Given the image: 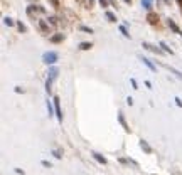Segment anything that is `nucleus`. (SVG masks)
<instances>
[{"mask_svg":"<svg viewBox=\"0 0 182 175\" xmlns=\"http://www.w3.org/2000/svg\"><path fill=\"white\" fill-rule=\"evenodd\" d=\"M120 32H122V34L127 37V39H130V34H128V31H127V27H125V26H120Z\"/></svg>","mask_w":182,"mask_h":175,"instance_id":"nucleus-21","label":"nucleus"},{"mask_svg":"<svg viewBox=\"0 0 182 175\" xmlns=\"http://www.w3.org/2000/svg\"><path fill=\"white\" fill-rule=\"evenodd\" d=\"M130 83H132V86H133V89H138V84H136V81H135L133 78L130 79Z\"/></svg>","mask_w":182,"mask_h":175,"instance_id":"nucleus-26","label":"nucleus"},{"mask_svg":"<svg viewBox=\"0 0 182 175\" xmlns=\"http://www.w3.org/2000/svg\"><path fill=\"white\" fill-rule=\"evenodd\" d=\"M127 103H128V105L132 106V105H133V99H132V98H127Z\"/></svg>","mask_w":182,"mask_h":175,"instance_id":"nucleus-30","label":"nucleus"},{"mask_svg":"<svg viewBox=\"0 0 182 175\" xmlns=\"http://www.w3.org/2000/svg\"><path fill=\"white\" fill-rule=\"evenodd\" d=\"M175 103H177V106H182V101H180L179 98H175Z\"/></svg>","mask_w":182,"mask_h":175,"instance_id":"nucleus-31","label":"nucleus"},{"mask_svg":"<svg viewBox=\"0 0 182 175\" xmlns=\"http://www.w3.org/2000/svg\"><path fill=\"white\" fill-rule=\"evenodd\" d=\"M46 106H47L49 116H54V115H56V110H54V106H52V101H49V99H47V103H46Z\"/></svg>","mask_w":182,"mask_h":175,"instance_id":"nucleus-13","label":"nucleus"},{"mask_svg":"<svg viewBox=\"0 0 182 175\" xmlns=\"http://www.w3.org/2000/svg\"><path fill=\"white\" fill-rule=\"evenodd\" d=\"M79 31L88 32V34H93V29H91V27H86V26H79Z\"/></svg>","mask_w":182,"mask_h":175,"instance_id":"nucleus-23","label":"nucleus"},{"mask_svg":"<svg viewBox=\"0 0 182 175\" xmlns=\"http://www.w3.org/2000/svg\"><path fill=\"white\" fill-rule=\"evenodd\" d=\"M57 74H59V69L56 68V66H51V68H49V79H52V81H54V79L57 78Z\"/></svg>","mask_w":182,"mask_h":175,"instance_id":"nucleus-7","label":"nucleus"},{"mask_svg":"<svg viewBox=\"0 0 182 175\" xmlns=\"http://www.w3.org/2000/svg\"><path fill=\"white\" fill-rule=\"evenodd\" d=\"M91 155H93V158L98 162V163H101V165H106V158L103 157V155H100V153H98V152H93V153H91Z\"/></svg>","mask_w":182,"mask_h":175,"instance_id":"nucleus-6","label":"nucleus"},{"mask_svg":"<svg viewBox=\"0 0 182 175\" xmlns=\"http://www.w3.org/2000/svg\"><path fill=\"white\" fill-rule=\"evenodd\" d=\"M123 2H125V3H132V0H123Z\"/></svg>","mask_w":182,"mask_h":175,"instance_id":"nucleus-34","label":"nucleus"},{"mask_svg":"<svg viewBox=\"0 0 182 175\" xmlns=\"http://www.w3.org/2000/svg\"><path fill=\"white\" fill-rule=\"evenodd\" d=\"M91 47H93V44H91V42H81V44H79V49H81V51H89Z\"/></svg>","mask_w":182,"mask_h":175,"instance_id":"nucleus-17","label":"nucleus"},{"mask_svg":"<svg viewBox=\"0 0 182 175\" xmlns=\"http://www.w3.org/2000/svg\"><path fill=\"white\" fill-rule=\"evenodd\" d=\"M142 62H143V64H145V66H147V68H148V69H150V71H155V66H154V64H152V62H150V61H148V59H147V57H142Z\"/></svg>","mask_w":182,"mask_h":175,"instance_id":"nucleus-16","label":"nucleus"},{"mask_svg":"<svg viewBox=\"0 0 182 175\" xmlns=\"http://www.w3.org/2000/svg\"><path fill=\"white\" fill-rule=\"evenodd\" d=\"M98 3H100V5L103 7V9H106V7H108V3H110V2H108V0H98Z\"/></svg>","mask_w":182,"mask_h":175,"instance_id":"nucleus-25","label":"nucleus"},{"mask_svg":"<svg viewBox=\"0 0 182 175\" xmlns=\"http://www.w3.org/2000/svg\"><path fill=\"white\" fill-rule=\"evenodd\" d=\"M37 26H39V29L44 32V34H47V32H49V24L46 22V20H39V22H37Z\"/></svg>","mask_w":182,"mask_h":175,"instance_id":"nucleus-9","label":"nucleus"},{"mask_svg":"<svg viewBox=\"0 0 182 175\" xmlns=\"http://www.w3.org/2000/svg\"><path fill=\"white\" fill-rule=\"evenodd\" d=\"M42 165H44V167H47V168H51V167H52L51 163H49V162H46V160H42Z\"/></svg>","mask_w":182,"mask_h":175,"instance_id":"nucleus-29","label":"nucleus"},{"mask_svg":"<svg viewBox=\"0 0 182 175\" xmlns=\"http://www.w3.org/2000/svg\"><path fill=\"white\" fill-rule=\"evenodd\" d=\"M31 7H32V10L39 12V14H44V12H46V9H44V7H41V5H31Z\"/></svg>","mask_w":182,"mask_h":175,"instance_id":"nucleus-19","label":"nucleus"},{"mask_svg":"<svg viewBox=\"0 0 182 175\" xmlns=\"http://www.w3.org/2000/svg\"><path fill=\"white\" fill-rule=\"evenodd\" d=\"M142 47L143 49H147V51H150V52H154V54H164V51L160 47H157V45H154V44H150V42H142Z\"/></svg>","mask_w":182,"mask_h":175,"instance_id":"nucleus-3","label":"nucleus"},{"mask_svg":"<svg viewBox=\"0 0 182 175\" xmlns=\"http://www.w3.org/2000/svg\"><path fill=\"white\" fill-rule=\"evenodd\" d=\"M147 20H148L150 26H157V24H159V15L154 14V12H148V14H147Z\"/></svg>","mask_w":182,"mask_h":175,"instance_id":"nucleus-5","label":"nucleus"},{"mask_svg":"<svg viewBox=\"0 0 182 175\" xmlns=\"http://www.w3.org/2000/svg\"><path fill=\"white\" fill-rule=\"evenodd\" d=\"M159 45H160V47H162V51H164V52H167V54H174V51H172L170 47H169L167 44L164 42V40H162V42H159Z\"/></svg>","mask_w":182,"mask_h":175,"instance_id":"nucleus-14","label":"nucleus"},{"mask_svg":"<svg viewBox=\"0 0 182 175\" xmlns=\"http://www.w3.org/2000/svg\"><path fill=\"white\" fill-rule=\"evenodd\" d=\"M17 29H19V32H27V27L22 22H17Z\"/></svg>","mask_w":182,"mask_h":175,"instance_id":"nucleus-24","label":"nucleus"},{"mask_svg":"<svg viewBox=\"0 0 182 175\" xmlns=\"http://www.w3.org/2000/svg\"><path fill=\"white\" fill-rule=\"evenodd\" d=\"M177 3H179V7H180V10H182V0H177Z\"/></svg>","mask_w":182,"mask_h":175,"instance_id":"nucleus-32","label":"nucleus"},{"mask_svg":"<svg viewBox=\"0 0 182 175\" xmlns=\"http://www.w3.org/2000/svg\"><path fill=\"white\" fill-rule=\"evenodd\" d=\"M52 155H54L56 158H61V157H63V155H61V152H59V150H54V152H52Z\"/></svg>","mask_w":182,"mask_h":175,"instance_id":"nucleus-27","label":"nucleus"},{"mask_svg":"<svg viewBox=\"0 0 182 175\" xmlns=\"http://www.w3.org/2000/svg\"><path fill=\"white\" fill-rule=\"evenodd\" d=\"M57 59H59V56H57V52H54V51L44 52V56H42V61H44L47 66H52Z\"/></svg>","mask_w":182,"mask_h":175,"instance_id":"nucleus-1","label":"nucleus"},{"mask_svg":"<svg viewBox=\"0 0 182 175\" xmlns=\"http://www.w3.org/2000/svg\"><path fill=\"white\" fill-rule=\"evenodd\" d=\"M164 2L167 3V5H170V0H164Z\"/></svg>","mask_w":182,"mask_h":175,"instance_id":"nucleus-33","label":"nucleus"},{"mask_svg":"<svg viewBox=\"0 0 182 175\" xmlns=\"http://www.w3.org/2000/svg\"><path fill=\"white\" fill-rule=\"evenodd\" d=\"M105 15H106V19L110 20V22H117V15L113 14V12H110V10H106L105 12Z\"/></svg>","mask_w":182,"mask_h":175,"instance_id":"nucleus-15","label":"nucleus"},{"mask_svg":"<svg viewBox=\"0 0 182 175\" xmlns=\"http://www.w3.org/2000/svg\"><path fill=\"white\" fill-rule=\"evenodd\" d=\"M46 91H47V94H51V91H52V79H49V78L46 81Z\"/></svg>","mask_w":182,"mask_h":175,"instance_id":"nucleus-18","label":"nucleus"},{"mask_svg":"<svg viewBox=\"0 0 182 175\" xmlns=\"http://www.w3.org/2000/svg\"><path fill=\"white\" fill-rule=\"evenodd\" d=\"M49 2H51V3H52V7H56V9L59 7V0H49Z\"/></svg>","mask_w":182,"mask_h":175,"instance_id":"nucleus-28","label":"nucleus"},{"mask_svg":"<svg viewBox=\"0 0 182 175\" xmlns=\"http://www.w3.org/2000/svg\"><path fill=\"white\" fill-rule=\"evenodd\" d=\"M142 5L147 12H152V9H154V0H142Z\"/></svg>","mask_w":182,"mask_h":175,"instance_id":"nucleus-8","label":"nucleus"},{"mask_svg":"<svg viewBox=\"0 0 182 175\" xmlns=\"http://www.w3.org/2000/svg\"><path fill=\"white\" fill-rule=\"evenodd\" d=\"M52 103H54V110H56V118L59 123H63V111H61V105H59V98L54 96L52 98Z\"/></svg>","mask_w":182,"mask_h":175,"instance_id":"nucleus-2","label":"nucleus"},{"mask_svg":"<svg viewBox=\"0 0 182 175\" xmlns=\"http://www.w3.org/2000/svg\"><path fill=\"white\" fill-rule=\"evenodd\" d=\"M64 40V34H54L51 37V42L52 44H59V42H63Z\"/></svg>","mask_w":182,"mask_h":175,"instance_id":"nucleus-10","label":"nucleus"},{"mask_svg":"<svg viewBox=\"0 0 182 175\" xmlns=\"http://www.w3.org/2000/svg\"><path fill=\"white\" fill-rule=\"evenodd\" d=\"M140 148H142V150H145V153H152V148H150V145H148L145 140H142V141H140Z\"/></svg>","mask_w":182,"mask_h":175,"instance_id":"nucleus-11","label":"nucleus"},{"mask_svg":"<svg viewBox=\"0 0 182 175\" xmlns=\"http://www.w3.org/2000/svg\"><path fill=\"white\" fill-rule=\"evenodd\" d=\"M167 26H169V29H170V31H172V32H175V34H179V35H182V31H180V29H179V26H177V24H175V22H174V20H172V19H169V20H167Z\"/></svg>","mask_w":182,"mask_h":175,"instance_id":"nucleus-4","label":"nucleus"},{"mask_svg":"<svg viewBox=\"0 0 182 175\" xmlns=\"http://www.w3.org/2000/svg\"><path fill=\"white\" fill-rule=\"evenodd\" d=\"M47 20H49V24H51V26H54V27L57 26V17H54V15H51Z\"/></svg>","mask_w":182,"mask_h":175,"instance_id":"nucleus-22","label":"nucleus"},{"mask_svg":"<svg viewBox=\"0 0 182 175\" xmlns=\"http://www.w3.org/2000/svg\"><path fill=\"white\" fill-rule=\"evenodd\" d=\"M3 24H5V26H9V27L15 26V22H14V20H12L10 17H5V19H3Z\"/></svg>","mask_w":182,"mask_h":175,"instance_id":"nucleus-20","label":"nucleus"},{"mask_svg":"<svg viewBox=\"0 0 182 175\" xmlns=\"http://www.w3.org/2000/svg\"><path fill=\"white\" fill-rule=\"evenodd\" d=\"M157 2H159V0H157Z\"/></svg>","mask_w":182,"mask_h":175,"instance_id":"nucleus-36","label":"nucleus"},{"mask_svg":"<svg viewBox=\"0 0 182 175\" xmlns=\"http://www.w3.org/2000/svg\"><path fill=\"white\" fill-rule=\"evenodd\" d=\"M93 3H94V0H89V5H93Z\"/></svg>","mask_w":182,"mask_h":175,"instance_id":"nucleus-35","label":"nucleus"},{"mask_svg":"<svg viewBox=\"0 0 182 175\" xmlns=\"http://www.w3.org/2000/svg\"><path fill=\"white\" fill-rule=\"evenodd\" d=\"M118 120H120V123H122V126L125 128V131H130V126H128V125H127L125 118H123V113H118Z\"/></svg>","mask_w":182,"mask_h":175,"instance_id":"nucleus-12","label":"nucleus"}]
</instances>
